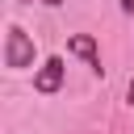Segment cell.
<instances>
[{
  "label": "cell",
  "instance_id": "5",
  "mask_svg": "<svg viewBox=\"0 0 134 134\" xmlns=\"http://www.w3.org/2000/svg\"><path fill=\"white\" fill-rule=\"evenodd\" d=\"M117 4H121V8H126V13H134V0H117Z\"/></svg>",
  "mask_w": 134,
  "mask_h": 134
},
{
  "label": "cell",
  "instance_id": "4",
  "mask_svg": "<svg viewBox=\"0 0 134 134\" xmlns=\"http://www.w3.org/2000/svg\"><path fill=\"white\" fill-rule=\"evenodd\" d=\"M126 100H130V105H134V80H130V88H126Z\"/></svg>",
  "mask_w": 134,
  "mask_h": 134
},
{
  "label": "cell",
  "instance_id": "6",
  "mask_svg": "<svg viewBox=\"0 0 134 134\" xmlns=\"http://www.w3.org/2000/svg\"><path fill=\"white\" fill-rule=\"evenodd\" d=\"M42 4H50V8H59V4H63V0H42Z\"/></svg>",
  "mask_w": 134,
  "mask_h": 134
},
{
  "label": "cell",
  "instance_id": "3",
  "mask_svg": "<svg viewBox=\"0 0 134 134\" xmlns=\"http://www.w3.org/2000/svg\"><path fill=\"white\" fill-rule=\"evenodd\" d=\"M67 50H71V54H80L92 71H100V50H96V42H92L88 34H75V38L67 42Z\"/></svg>",
  "mask_w": 134,
  "mask_h": 134
},
{
  "label": "cell",
  "instance_id": "2",
  "mask_svg": "<svg viewBox=\"0 0 134 134\" xmlns=\"http://www.w3.org/2000/svg\"><path fill=\"white\" fill-rule=\"evenodd\" d=\"M34 88H38L42 96H50V92H59V88H63V59H59V54H50V59L38 67V75H34Z\"/></svg>",
  "mask_w": 134,
  "mask_h": 134
},
{
  "label": "cell",
  "instance_id": "1",
  "mask_svg": "<svg viewBox=\"0 0 134 134\" xmlns=\"http://www.w3.org/2000/svg\"><path fill=\"white\" fill-rule=\"evenodd\" d=\"M34 63V38L21 29V25H8V38H4V67H29Z\"/></svg>",
  "mask_w": 134,
  "mask_h": 134
}]
</instances>
